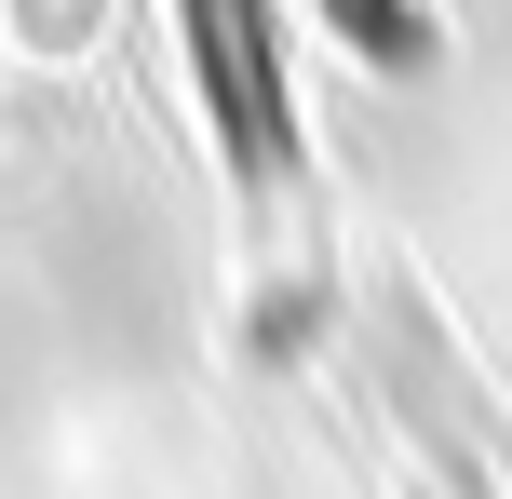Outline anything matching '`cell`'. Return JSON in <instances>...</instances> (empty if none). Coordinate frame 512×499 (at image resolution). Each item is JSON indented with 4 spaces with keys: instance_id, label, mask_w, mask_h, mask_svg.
Here are the masks:
<instances>
[{
    "instance_id": "obj_1",
    "label": "cell",
    "mask_w": 512,
    "mask_h": 499,
    "mask_svg": "<svg viewBox=\"0 0 512 499\" xmlns=\"http://www.w3.org/2000/svg\"><path fill=\"white\" fill-rule=\"evenodd\" d=\"M203 14V68H216V95H230V122L270 149V68H256V0H189Z\"/></svg>"
}]
</instances>
